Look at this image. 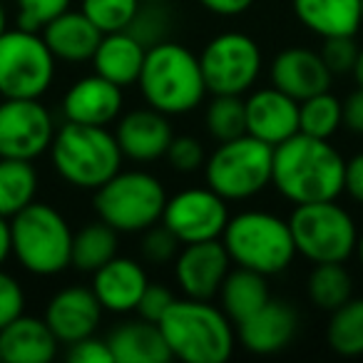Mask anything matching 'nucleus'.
Returning a JSON list of instances; mask_svg holds the SVG:
<instances>
[{
  "label": "nucleus",
  "instance_id": "52",
  "mask_svg": "<svg viewBox=\"0 0 363 363\" xmlns=\"http://www.w3.org/2000/svg\"><path fill=\"white\" fill-rule=\"evenodd\" d=\"M0 102H3V95H0Z\"/></svg>",
  "mask_w": 363,
  "mask_h": 363
},
{
  "label": "nucleus",
  "instance_id": "35",
  "mask_svg": "<svg viewBox=\"0 0 363 363\" xmlns=\"http://www.w3.org/2000/svg\"><path fill=\"white\" fill-rule=\"evenodd\" d=\"M137 40L145 48H152L162 40H169V13L164 6H152V3H142L140 13L135 16L132 26L127 28Z\"/></svg>",
  "mask_w": 363,
  "mask_h": 363
},
{
  "label": "nucleus",
  "instance_id": "12",
  "mask_svg": "<svg viewBox=\"0 0 363 363\" xmlns=\"http://www.w3.org/2000/svg\"><path fill=\"white\" fill-rule=\"evenodd\" d=\"M229 217V202L212 187H187L167 197L162 224L182 244H197L222 239Z\"/></svg>",
  "mask_w": 363,
  "mask_h": 363
},
{
  "label": "nucleus",
  "instance_id": "31",
  "mask_svg": "<svg viewBox=\"0 0 363 363\" xmlns=\"http://www.w3.org/2000/svg\"><path fill=\"white\" fill-rule=\"evenodd\" d=\"M353 281L343 264H313L306 281L308 301L321 311L331 313L351 298Z\"/></svg>",
  "mask_w": 363,
  "mask_h": 363
},
{
  "label": "nucleus",
  "instance_id": "30",
  "mask_svg": "<svg viewBox=\"0 0 363 363\" xmlns=\"http://www.w3.org/2000/svg\"><path fill=\"white\" fill-rule=\"evenodd\" d=\"M326 341L338 356H363V298H348L331 311Z\"/></svg>",
  "mask_w": 363,
  "mask_h": 363
},
{
  "label": "nucleus",
  "instance_id": "14",
  "mask_svg": "<svg viewBox=\"0 0 363 363\" xmlns=\"http://www.w3.org/2000/svg\"><path fill=\"white\" fill-rule=\"evenodd\" d=\"M172 267H174V284L184 296L212 301L217 298L222 281L232 269V259L222 239H209V242L182 244Z\"/></svg>",
  "mask_w": 363,
  "mask_h": 363
},
{
  "label": "nucleus",
  "instance_id": "36",
  "mask_svg": "<svg viewBox=\"0 0 363 363\" xmlns=\"http://www.w3.org/2000/svg\"><path fill=\"white\" fill-rule=\"evenodd\" d=\"M16 3V26L26 30H43L50 21L70 11L72 0H13Z\"/></svg>",
  "mask_w": 363,
  "mask_h": 363
},
{
  "label": "nucleus",
  "instance_id": "19",
  "mask_svg": "<svg viewBox=\"0 0 363 363\" xmlns=\"http://www.w3.org/2000/svg\"><path fill=\"white\" fill-rule=\"evenodd\" d=\"M269 80L274 87L301 102L323 90H331L333 72L323 62L321 52L308 48H286L277 52L269 65Z\"/></svg>",
  "mask_w": 363,
  "mask_h": 363
},
{
  "label": "nucleus",
  "instance_id": "41",
  "mask_svg": "<svg viewBox=\"0 0 363 363\" xmlns=\"http://www.w3.org/2000/svg\"><path fill=\"white\" fill-rule=\"evenodd\" d=\"M174 298L177 296L172 294L169 286H164V284H160V281H150L145 289V294H142L140 303H137L135 313L142 318H147V321H152V323H160V318L169 311V306L174 303Z\"/></svg>",
  "mask_w": 363,
  "mask_h": 363
},
{
  "label": "nucleus",
  "instance_id": "13",
  "mask_svg": "<svg viewBox=\"0 0 363 363\" xmlns=\"http://www.w3.org/2000/svg\"><path fill=\"white\" fill-rule=\"evenodd\" d=\"M55 117L43 100L0 102V157L35 162L50 152Z\"/></svg>",
  "mask_w": 363,
  "mask_h": 363
},
{
  "label": "nucleus",
  "instance_id": "15",
  "mask_svg": "<svg viewBox=\"0 0 363 363\" xmlns=\"http://www.w3.org/2000/svg\"><path fill=\"white\" fill-rule=\"evenodd\" d=\"M60 110L65 122L110 127L120 120L122 110H125V90L107 77L92 72L67 87Z\"/></svg>",
  "mask_w": 363,
  "mask_h": 363
},
{
  "label": "nucleus",
  "instance_id": "37",
  "mask_svg": "<svg viewBox=\"0 0 363 363\" xmlns=\"http://www.w3.org/2000/svg\"><path fill=\"white\" fill-rule=\"evenodd\" d=\"M164 160L169 162V167L179 174H192V172L204 169L207 162V152H204L202 140L192 135H174L167 147Z\"/></svg>",
  "mask_w": 363,
  "mask_h": 363
},
{
  "label": "nucleus",
  "instance_id": "9",
  "mask_svg": "<svg viewBox=\"0 0 363 363\" xmlns=\"http://www.w3.org/2000/svg\"><path fill=\"white\" fill-rule=\"evenodd\" d=\"M296 254L311 264H343L358 244V227L336 199L296 204L289 217Z\"/></svg>",
  "mask_w": 363,
  "mask_h": 363
},
{
  "label": "nucleus",
  "instance_id": "2",
  "mask_svg": "<svg viewBox=\"0 0 363 363\" xmlns=\"http://www.w3.org/2000/svg\"><path fill=\"white\" fill-rule=\"evenodd\" d=\"M137 87L145 105L164 112L167 117L189 115L209 95L199 55L174 40L147 48Z\"/></svg>",
  "mask_w": 363,
  "mask_h": 363
},
{
  "label": "nucleus",
  "instance_id": "47",
  "mask_svg": "<svg viewBox=\"0 0 363 363\" xmlns=\"http://www.w3.org/2000/svg\"><path fill=\"white\" fill-rule=\"evenodd\" d=\"M353 77H356V85H361L363 87V48L358 50V60H356V65H353V72H351Z\"/></svg>",
  "mask_w": 363,
  "mask_h": 363
},
{
  "label": "nucleus",
  "instance_id": "10",
  "mask_svg": "<svg viewBox=\"0 0 363 363\" xmlns=\"http://www.w3.org/2000/svg\"><path fill=\"white\" fill-rule=\"evenodd\" d=\"M55 55L40 30L8 28L0 35V95L3 100H43L55 82Z\"/></svg>",
  "mask_w": 363,
  "mask_h": 363
},
{
  "label": "nucleus",
  "instance_id": "48",
  "mask_svg": "<svg viewBox=\"0 0 363 363\" xmlns=\"http://www.w3.org/2000/svg\"><path fill=\"white\" fill-rule=\"evenodd\" d=\"M8 30V11L6 6H3V0H0V35Z\"/></svg>",
  "mask_w": 363,
  "mask_h": 363
},
{
  "label": "nucleus",
  "instance_id": "5",
  "mask_svg": "<svg viewBox=\"0 0 363 363\" xmlns=\"http://www.w3.org/2000/svg\"><path fill=\"white\" fill-rule=\"evenodd\" d=\"M232 267H244L264 277L286 272L296 259L289 219L267 209H244L229 217L222 234Z\"/></svg>",
  "mask_w": 363,
  "mask_h": 363
},
{
  "label": "nucleus",
  "instance_id": "33",
  "mask_svg": "<svg viewBox=\"0 0 363 363\" xmlns=\"http://www.w3.org/2000/svg\"><path fill=\"white\" fill-rule=\"evenodd\" d=\"M204 125L214 142H227L247 135L244 95H214L204 112Z\"/></svg>",
  "mask_w": 363,
  "mask_h": 363
},
{
  "label": "nucleus",
  "instance_id": "46",
  "mask_svg": "<svg viewBox=\"0 0 363 363\" xmlns=\"http://www.w3.org/2000/svg\"><path fill=\"white\" fill-rule=\"evenodd\" d=\"M13 257V239H11V219L0 217V269Z\"/></svg>",
  "mask_w": 363,
  "mask_h": 363
},
{
  "label": "nucleus",
  "instance_id": "50",
  "mask_svg": "<svg viewBox=\"0 0 363 363\" xmlns=\"http://www.w3.org/2000/svg\"><path fill=\"white\" fill-rule=\"evenodd\" d=\"M142 3H152V6H169L174 0H142Z\"/></svg>",
  "mask_w": 363,
  "mask_h": 363
},
{
  "label": "nucleus",
  "instance_id": "7",
  "mask_svg": "<svg viewBox=\"0 0 363 363\" xmlns=\"http://www.w3.org/2000/svg\"><path fill=\"white\" fill-rule=\"evenodd\" d=\"M167 189L152 172L120 169L115 177L95 189L92 207L97 219L110 224L120 234H142L162 222Z\"/></svg>",
  "mask_w": 363,
  "mask_h": 363
},
{
  "label": "nucleus",
  "instance_id": "4",
  "mask_svg": "<svg viewBox=\"0 0 363 363\" xmlns=\"http://www.w3.org/2000/svg\"><path fill=\"white\" fill-rule=\"evenodd\" d=\"M50 164L65 184L95 192L122 169V155L115 132L107 127L65 122L55 130L50 145Z\"/></svg>",
  "mask_w": 363,
  "mask_h": 363
},
{
  "label": "nucleus",
  "instance_id": "27",
  "mask_svg": "<svg viewBox=\"0 0 363 363\" xmlns=\"http://www.w3.org/2000/svg\"><path fill=\"white\" fill-rule=\"evenodd\" d=\"M267 279L269 277H264V274L252 272V269H244V267L229 269L217 298L222 311L232 318L234 326L242 323L244 318H249L254 311H259L272 298Z\"/></svg>",
  "mask_w": 363,
  "mask_h": 363
},
{
  "label": "nucleus",
  "instance_id": "45",
  "mask_svg": "<svg viewBox=\"0 0 363 363\" xmlns=\"http://www.w3.org/2000/svg\"><path fill=\"white\" fill-rule=\"evenodd\" d=\"M197 3L219 18H237L254 6V0H197Z\"/></svg>",
  "mask_w": 363,
  "mask_h": 363
},
{
  "label": "nucleus",
  "instance_id": "38",
  "mask_svg": "<svg viewBox=\"0 0 363 363\" xmlns=\"http://www.w3.org/2000/svg\"><path fill=\"white\" fill-rule=\"evenodd\" d=\"M182 249V242L164 227V224H155V227L145 229L142 232V242H140V254L147 264H172L177 259Z\"/></svg>",
  "mask_w": 363,
  "mask_h": 363
},
{
  "label": "nucleus",
  "instance_id": "24",
  "mask_svg": "<svg viewBox=\"0 0 363 363\" xmlns=\"http://www.w3.org/2000/svg\"><path fill=\"white\" fill-rule=\"evenodd\" d=\"M296 21L316 38H341L361 30V0H291Z\"/></svg>",
  "mask_w": 363,
  "mask_h": 363
},
{
  "label": "nucleus",
  "instance_id": "42",
  "mask_svg": "<svg viewBox=\"0 0 363 363\" xmlns=\"http://www.w3.org/2000/svg\"><path fill=\"white\" fill-rule=\"evenodd\" d=\"M67 358L72 363H115L107 338H97L95 333L70 343L67 346Z\"/></svg>",
  "mask_w": 363,
  "mask_h": 363
},
{
  "label": "nucleus",
  "instance_id": "29",
  "mask_svg": "<svg viewBox=\"0 0 363 363\" xmlns=\"http://www.w3.org/2000/svg\"><path fill=\"white\" fill-rule=\"evenodd\" d=\"M40 177L33 162L0 157V217H16L35 202Z\"/></svg>",
  "mask_w": 363,
  "mask_h": 363
},
{
  "label": "nucleus",
  "instance_id": "6",
  "mask_svg": "<svg viewBox=\"0 0 363 363\" xmlns=\"http://www.w3.org/2000/svg\"><path fill=\"white\" fill-rule=\"evenodd\" d=\"M72 227L48 202H33L11 217L13 257L33 277H57L70 269Z\"/></svg>",
  "mask_w": 363,
  "mask_h": 363
},
{
  "label": "nucleus",
  "instance_id": "18",
  "mask_svg": "<svg viewBox=\"0 0 363 363\" xmlns=\"http://www.w3.org/2000/svg\"><path fill=\"white\" fill-rule=\"evenodd\" d=\"M247 107V135L277 147L298 132V100L279 87H259L244 97Z\"/></svg>",
  "mask_w": 363,
  "mask_h": 363
},
{
  "label": "nucleus",
  "instance_id": "23",
  "mask_svg": "<svg viewBox=\"0 0 363 363\" xmlns=\"http://www.w3.org/2000/svg\"><path fill=\"white\" fill-rule=\"evenodd\" d=\"M40 33L55 60L70 62V65L90 62L102 40V33L92 26L82 11H65L55 21L48 23Z\"/></svg>",
  "mask_w": 363,
  "mask_h": 363
},
{
  "label": "nucleus",
  "instance_id": "21",
  "mask_svg": "<svg viewBox=\"0 0 363 363\" xmlns=\"http://www.w3.org/2000/svg\"><path fill=\"white\" fill-rule=\"evenodd\" d=\"M147 284H150V277H147L142 262L117 254L115 259H110L105 267L92 274L90 289L95 291L97 301L102 303L105 311L132 313L140 303Z\"/></svg>",
  "mask_w": 363,
  "mask_h": 363
},
{
  "label": "nucleus",
  "instance_id": "1",
  "mask_svg": "<svg viewBox=\"0 0 363 363\" xmlns=\"http://www.w3.org/2000/svg\"><path fill=\"white\" fill-rule=\"evenodd\" d=\"M346 160L328 140L296 132L274 147L272 187L291 204L328 202L343 194Z\"/></svg>",
  "mask_w": 363,
  "mask_h": 363
},
{
  "label": "nucleus",
  "instance_id": "22",
  "mask_svg": "<svg viewBox=\"0 0 363 363\" xmlns=\"http://www.w3.org/2000/svg\"><path fill=\"white\" fill-rule=\"evenodd\" d=\"M60 341L45 318L18 316L0 328V361L6 363H48L57 356Z\"/></svg>",
  "mask_w": 363,
  "mask_h": 363
},
{
  "label": "nucleus",
  "instance_id": "25",
  "mask_svg": "<svg viewBox=\"0 0 363 363\" xmlns=\"http://www.w3.org/2000/svg\"><path fill=\"white\" fill-rule=\"evenodd\" d=\"M115 363H167L172 361V351L162 336L160 323L137 316L122 321L107 336Z\"/></svg>",
  "mask_w": 363,
  "mask_h": 363
},
{
  "label": "nucleus",
  "instance_id": "49",
  "mask_svg": "<svg viewBox=\"0 0 363 363\" xmlns=\"http://www.w3.org/2000/svg\"><path fill=\"white\" fill-rule=\"evenodd\" d=\"M356 254H358V262H361L363 267V234L358 237V244H356Z\"/></svg>",
  "mask_w": 363,
  "mask_h": 363
},
{
  "label": "nucleus",
  "instance_id": "34",
  "mask_svg": "<svg viewBox=\"0 0 363 363\" xmlns=\"http://www.w3.org/2000/svg\"><path fill=\"white\" fill-rule=\"evenodd\" d=\"M142 0H82L80 11L90 18V23L102 33L127 30L140 13Z\"/></svg>",
  "mask_w": 363,
  "mask_h": 363
},
{
  "label": "nucleus",
  "instance_id": "51",
  "mask_svg": "<svg viewBox=\"0 0 363 363\" xmlns=\"http://www.w3.org/2000/svg\"><path fill=\"white\" fill-rule=\"evenodd\" d=\"M361 13H363V0H361Z\"/></svg>",
  "mask_w": 363,
  "mask_h": 363
},
{
  "label": "nucleus",
  "instance_id": "32",
  "mask_svg": "<svg viewBox=\"0 0 363 363\" xmlns=\"http://www.w3.org/2000/svg\"><path fill=\"white\" fill-rule=\"evenodd\" d=\"M343 125L341 100L331 90H323L298 102V132L318 137V140H331Z\"/></svg>",
  "mask_w": 363,
  "mask_h": 363
},
{
  "label": "nucleus",
  "instance_id": "39",
  "mask_svg": "<svg viewBox=\"0 0 363 363\" xmlns=\"http://www.w3.org/2000/svg\"><path fill=\"white\" fill-rule=\"evenodd\" d=\"M358 50L361 48L356 45L353 35H341V38H326L318 52H321L323 62H326L333 75H348V72H353V65L358 60Z\"/></svg>",
  "mask_w": 363,
  "mask_h": 363
},
{
  "label": "nucleus",
  "instance_id": "26",
  "mask_svg": "<svg viewBox=\"0 0 363 363\" xmlns=\"http://www.w3.org/2000/svg\"><path fill=\"white\" fill-rule=\"evenodd\" d=\"M145 55L147 48L130 30H120L102 35L90 62L97 75L107 77L110 82L125 90L130 85H137L142 65H145Z\"/></svg>",
  "mask_w": 363,
  "mask_h": 363
},
{
  "label": "nucleus",
  "instance_id": "44",
  "mask_svg": "<svg viewBox=\"0 0 363 363\" xmlns=\"http://www.w3.org/2000/svg\"><path fill=\"white\" fill-rule=\"evenodd\" d=\"M343 127L353 135H363V87L358 85L346 100L341 102Z\"/></svg>",
  "mask_w": 363,
  "mask_h": 363
},
{
  "label": "nucleus",
  "instance_id": "40",
  "mask_svg": "<svg viewBox=\"0 0 363 363\" xmlns=\"http://www.w3.org/2000/svg\"><path fill=\"white\" fill-rule=\"evenodd\" d=\"M26 313V291L23 284L6 269H0V328Z\"/></svg>",
  "mask_w": 363,
  "mask_h": 363
},
{
  "label": "nucleus",
  "instance_id": "20",
  "mask_svg": "<svg viewBox=\"0 0 363 363\" xmlns=\"http://www.w3.org/2000/svg\"><path fill=\"white\" fill-rule=\"evenodd\" d=\"M298 331V313L291 303L269 298L259 311L237 323V338L249 353L272 356L294 341Z\"/></svg>",
  "mask_w": 363,
  "mask_h": 363
},
{
  "label": "nucleus",
  "instance_id": "3",
  "mask_svg": "<svg viewBox=\"0 0 363 363\" xmlns=\"http://www.w3.org/2000/svg\"><path fill=\"white\" fill-rule=\"evenodd\" d=\"M162 336L172 358L184 363H224L232 358L237 331L222 306L204 298H174L160 318Z\"/></svg>",
  "mask_w": 363,
  "mask_h": 363
},
{
  "label": "nucleus",
  "instance_id": "11",
  "mask_svg": "<svg viewBox=\"0 0 363 363\" xmlns=\"http://www.w3.org/2000/svg\"><path fill=\"white\" fill-rule=\"evenodd\" d=\"M199 65L212 95H247L262 77L264 55L252 35L227 30L202 48Z\"/></svg>",
  "mask_w": 363,
  "mask_h": 363
},
{
  "label": "nucleus",
  "instance_id": "17",
  "mask_svg": "<svg viewBox=\"0 0 363 363\" xmlns=\"http://www.w3.org/2000/svg\"><path fill=\"white\" fill-rule=\"evenodd\" d=\"M102 303L97 301L95 291L90 286H65L52 294L45 306V321L57 336V341L70 346L85 336L97 333L102 323Z\"/></svg>",
  "mask_w": 363,
  "mask_h": 363
},
{
  "label": "nucleus",
  "instance_id": "16",
  "mask_svg": "<svg viewBox=\"0 0 363 363\" xmlns=\"http://www.w3.org/2000/svg\"><path fill=\"white\" fill-rule=\"evenodd\" d=\"M115 137L127 160L150 164L167 155L174 130L164 112L145 105L122 112L120 120L115 122Z\"/></svg>",
  "mask_w": 363,
  "mask_h": 363
},
{
  "label": "nucleus",
  "instance_id": "28",
  "mask_svg": "<svg viewBox=\"0 0 363 363\" xmlns=\"http://www.w3.org/2000/svg\"><path fill=\"white\" fill-rule=\"evenodd\" d=\"M117 249H120V232L97 219L72 234L70 267L80 274H95L117 257Z\"/></svg>",
  "mask_w": 363,
  "mask_h": 363
},
{
  "label": "nucleus",
  "instance_id": "43",
  "mask_svg": "<svg viewBox=\"0 0 363 363\" xmlns=\"http://www.w3.org/2000/svg\"><path fill=\"white\" fill-rule=\"evenodd\" d=\"M343 192L363 207V152L346 160V174H343Z\"/></svg>",
  "mask_w": 363,
  "mask_h": 363
},
{
  "label": "nucleus",
  "instance_id": "8",
  "mask_svg": "<svg viewBox=\"0 0 363 363\" xmlns=\"http://www.w3.org/2000/svg\"><path fill=\"white\" fill-rule=\"evenodd\" d=\"M274 147L252 135L217 142L204 162V182L227 202H247L272 184Z\"/></svg>",
  "mask_w": 363,
  "mask_h": 363
}]
</instances>
